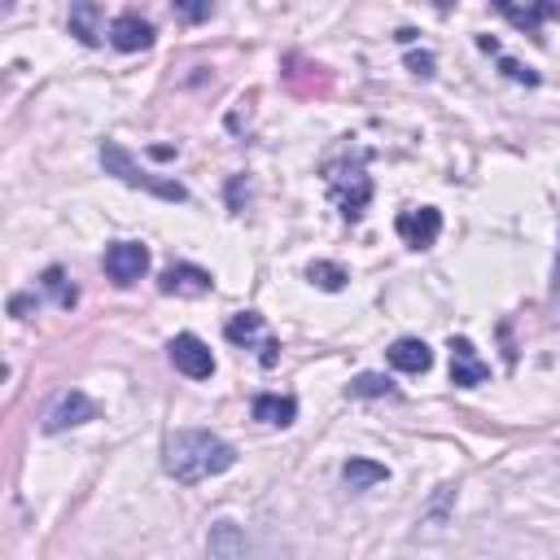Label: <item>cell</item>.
<instances>
[{
    "instance_id": "7402d4cb",
    "label": "cell",
    "mask_w": 560,
    "mask_h": 560,
    "mask_svg": "<svg viewBox=\"0 0 560 560\" xmlns=\"http://www.w3.org/2000/svg\"><path fill=\"white\" fill-rule=\"evenodd\" d=\"M175 13L188 18V22H201V18H210L214 9H210V4H175Z\"/></svg>"
},
{
    "instance_id": "8fae6325",
    "label": "cell",
    "mask_w": 560,
    "mask_h": 560,
    "mask_svg": "<svg viewBox=\"0 0 560 560\" xmlns=\"http://www.w3.org/2000/svg\"><path fill=\"white\" fill-rule=\"evenodd\" d=\"M109 44H114L118 52H140V48L153 44V26H149L140 13H118V18L109 22Z\"/></svg>"
},
{
    "instance_id": "3957f363",
    "label": "cell",
    "mask_w": 560,
    "mask_h": 560,
    "mask_svg": "<svg viewBox=\"0 0 560 560\" xmlns=\"http://www.w3.org/2000/svg\"><path fill=\"white\" fill-rule=\"evenodd\" d=\"M328 188H332V201L341 206L346 219H359L363 206L372 201V179L354 166V171H341V166H328Z\"/></svg>"
},
{
    "instance_id": "7c38bea8",
    "label": "cell",
    "mask_w": 560,
    "mask_h": 560,
    "mask_svg": "<svg viewBox=\"0 0 560 560\" xmlns=\"http://www.w3.org/2000/svg\"><path fill=\"white\" fill-rule=\"evenodd\" d=\"M385 354H389V363H394L398 372H411V376L433 368V350H429L420 337H398V341H394Z\"/></svg>"
},
{
    "instance_id": "5bb4252c",
    "label": "cell",
    "mask_w": 560,
    "mask_h": 560,
    "mask_svg": "<svg viewBox=\"0 0 560 560\" xmlns=\"http://www.w3.org/2000/svg\"><path fill=\"white\" fill-rule=\"evenodd\" d=\"M385 477H389V468L376 464V459H368V455H350V459L341 464V481H346L350 490H368V486H376V481H385Z\"/></svg>"
},
{
    "instance_id": "8992f818",
    "label": "cell",
    "mask_w": 560,
    "mask_h": 560,
    "mask_svg": "<svg viewBox=\"0 0 560 560\" xmlns=\"http://www.w3.org/2000/svg\"><path fill=\"white\" fill-rule=\"evenodd\" d=\"M149 271V249L140 241H114L105 249V276L114 284H136Z\"/></svg>"
},
{
    "instance_id": "ba28073f",
    "label": "cell",
    "mask_w": 560,
    "mask_h": 560,
    "mask_svg": "<svg viewBox=\"0 0 560 560\" xmlns=\"http://www.w3.org/2000/svg\"><path fill=\"white\" fill-rule=\"evenodd\" d=\"M162 293H175V298H201L214 289V276L206 267H192V262H171L158 280Z\"/></svg>"
},
{
    "instance_id": "9c48e42d",
    "label": "cell",
    "mask_w": 560,
    "mask_h": 560,
    "mask_svg": "<svg viewBox=\"0 0 560 560\" xmlns=\"http://www.w3.org/2000/svg\"><path fill=\"white\" fill-rule=\"evenodd\" d=\"M490 376V363L477 354V346L468 341V337H451V381L459 385V389H472V385H481Z\"/></svg>"
},
{
    "instance_id": "6da1fadb",
    "label": "cell",
    "mask_w": 560,
    "mask_h": 560,
    "mask_svg": "<svg viewBox=\"0 0 560 560\" xmlns=\"http://www.w3.org/2000/svg\"><path fill=\"white\" fill-rule=\"evenodd\" d=\"M236 464V446L223 442L210 429H175L162 442V468L166 477H175L179 486H197L206 477H219Z\"/></svg>"
},
{
    "instance_id": "d6986e66",
    "label": "cell",
    "mask_w": 560,
    "mask_h": 560,
    "mask_svg": "<svg viewBox=\"0 0 560 560\" xmlns=\"http://www.w3.org/2000/svg\"><path fill=\"white\" fill-rule=\"evenodd\" d=\"M44 289L52 293V302H57L61 311H70V306L79 302V289L66 280V271H61V267H48V271H44Z\"/></svg>"
},
{
    "instance_id": "277c9868",
    "label": "cell",
    "mask_w": 560,
    "mask_h": 560,
    "mask_svg": "<svg viewBox=\"0 0 560 560\" xmlns=\"http://www.w3.org/2000/svg\"><path fill=\"white\" fill-rule=\"evenodd\" d=\"M166 350H171L175 372H184L188 381H210V376H214V354H210V346H206L201 337L179 332V337H171Z\"/></svg>"
},
{
    "instance_id": "4fadbf2b",
    "label": "cell",
    "mask_w": 560,
    "mask_h": 560,
    "mask_svg": "<svg viewBox=\"0 0 560 560\" xmlns=\"http://www.w3.org/2000/svg\"><path fill=\"white\" fill-rule=\"evenodd\" d=\"M249 411H254V420H262V424H293L298 420V398L293 394H254V402H249Z\"/></svg>"
},
{
    "instance_id": "30bf717a",
    "label": "cell",
    "mask_w": 560,
    "mask_h": 560,
    "mask_svg": "<svg viewBox=\"0 0 560 560\" xmlns=\"http://www.w3.org/2000/svg\"><path fill=\"white\" fill-rule=\"evenodd\" d=\"M206 560H249V538L236 521H214L206 538Z\"/></svg>"
},
{
    "instance_id": "5b68a950",
    "label": "cell",
    "mask_w": 560,
    "mask_h": 560,
    "mask_svg": "<svg viewBox=\"0 0 560 560\" xmlns=\"http://www.w3.org/2000/svg\"><path fill=\"white\" fill-rule=\"evenodd\" d=\"M96 420V402L83 394V389H66L48 411H44V433H66V429H79Z\"/></svg>"
},
{
    "instance_id": "ac0fdd59",
    "label": "cell",
    "mask_w": 560,
    "mask_h": 560,
    "mask_svg": "<svg viewBox=\"0 0 560 560\" xmlns=\"http://www.w3.org/2000/svg\"><path fill=\"white\" fill-rule=\"evenodd\" d=\"M306 280L315 284V289H324V293H337V289H346V271L337 267V262H328V258H315L311 267H306Z\"/></svg>"
},
{
    "instance_id": "e0dca14e",
    "label": "cell",
    "mask_w": 560,
    "mask_h": 560,
    "mask_svg": "<svg viewBox=\"0 0 560 560\" xmlns=\"http://www.w3.org/2000/svg\"><path fill=\"white\" fill-rule=\"evenodd\" d=\"M346 394H350V398H394L398 389H394V381L381 376V372H359V376L346 385Z\"/></svg>"
},
{
    "instance_id": "ffe728a7",
    "label": "cell",
    "mask_w": 560,
    "mask_h": 560,
    "mask_svg": "<svg viewBox=\"0 0 560 560\" xmlns=\"http://www.w3.org/2000/svg\"><path fill=\"white\" fill-rule=\"evenodd\" d=\"M258 332H262V315L258 311H241L236 319H228V341H236V346L254 341Z\"/></svg>"
},
{
    "instance_id": "2e32d148",
    "label": "cell",
    "mask_w": 560,
    "mask_h": 560,
    "mask_svg": "<svg viewBox=\"0 0 560 560\" xmlns=\"http://www.w3.org/2000/svg\"><path fill=\"white\" fill-rule=\"evenodd\" d=\"M499 13L508 18V22H516L521 31H529V35H538V22H547V18H560V4H499Z\"/></svg>"
},
{
    "instance_id": "603a6c76",
    "label": "cell",
    "mask_w": 560,
    "mask_h": 560,
    "mask_svg": "<svg viewBox=\"0 0 560 560\" xmlns=\"http://www.w3.org/2000/svg\"><path fill=\"white\" fill-rule=\"evenodd\" d=\"M411 70H416V74H433V57H429V52L411 57Z\"/></svg>"
},
{
    "instance_id": "cb8c5ba5",
    "label": "cell",
    "mask_w": 560,
    "mask_h": 560,
    "mask_svg": "<svg viewBox=\"0 0 560 560\" xmlns=\"http://www.w3.org/2000/svg\"><path fill=\"white\" fill-rule=\"evenodd\" d=\"M556 293H560V258H556Z\"/></svg>"
},
{
    "instance_id": "9a60e30c",
    "label": "cell",
    "mask_w": 560,
    "mask_h": 560,
    "mask_svg": "<svg viewBox=\"0 0 560 560\" xmlns=\"http://www.w3.org/2000/svg\"><path fill=\"white\" fill-rule=\"evenodd\" d=\"M101 4H92V0H83V4H70V35H79L83 44H101Z\"/></svg>"
},
{
    "instance_id": "44dd1931",
    "label": "cell",
    "mask_w": 560,
    "mask_h": 560,
    "mask_svg": "<svg viewBox=\"0 0 560 560\" xmlns=\"http://www.w3.org/2000/svg\"><path fill=\"white\" fill-rule=\"evenodd\" d=\"M503 74H508V79H516V83H538V74H534L529 66L512 61V57H503Z\"/></svg>"
},
{
    "instance_id": "7a4b0ae2",
    "label": "cell",
    "mask_w": 560,
    "mask_h": 560,
    "mask_svg": "<svg viewBox=\"0 0 560 560\" xmlns=\"http://www.w3.org/2000/svg\"><path fill=\"white\" fill-rule=\"evenodd\" d=\"M101 166H105V175L122 179L127 188H144V192H153V197H162V201H184V197H188L184 184L162 179V175H149L144 166H136V158H131L118 140H105V144H101Z\"/></svg>"
},
{
    "instance_id": "52a82bcc",
    "label": "cell",
    "mask_w": 560,
    "mask_h": 560,
    "mask_svg": "<svg viewBox=\"0 0 560 560\" xmlns=\"http://www.w3.org/2000/svg\"><path fill=\"white\" fill-rule=\"evenodd\" d=\"M394 232H398L402 245H411V249H429V245L438 241V232H442V210H433V206L402 210V214L394 219Z\"/></svg>"
}]
</instances>
